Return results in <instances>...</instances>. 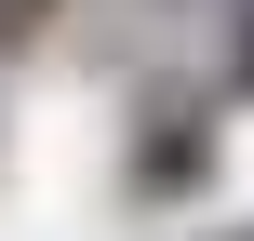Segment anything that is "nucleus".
Returning <instances> with one entry per match:
<instances>
[{
    "label": "nucleus",
    "instance_id": "nucleus-1",
    "mask_svg": "<svg viewBox=\"0 0 254 241\" xmlns=\"http://www.w3.org/2000/svg\"><path fill=\"white\" fill-rule=\"evenodd\" d=\"M188 188H214V134H201V107L134 121V201H188Z\"/></svg>",
    "mask_w": 254,
    "mask_h": 241
},
{
    "label": "nucleus",
    "instance_id": "nucleus-2",
    "mask_svg": "<svg viewBox=\"0 0 254 241\" xmlns=\"http://www.w3.org/2000/svg\"><path fill=\"white\" fill-rule=\"evenodd\" d=\"M40 13H54V0H0V40H27V27H40Z\"/></svg>",
    "mask_w": 254,
    "mask_h": 241
}]
</instances>
